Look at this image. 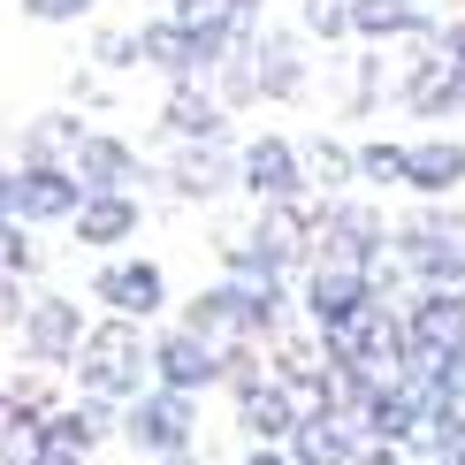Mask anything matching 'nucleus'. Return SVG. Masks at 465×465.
I'll use <instances>...</instances> for the list:
<instances>
[{"label":"nucleus","mask_w":465,"mask_h":465,"mask_svg":"<svg viewBox=\"0 0 465 465\" xmlns=\"http://www.w3.org/2000/svg\"><path fill=\"white\" fill-rule=\"evenodd\" d=\"M69 374H76V390L84 397H107V404H130L145 390V374H153V343L138 336V321H100V328H84V343H76V359H69Z\"/></svg>","instance_id":"f257e3e1"},{"label":"nucleus","mask_w":465,"mask_h":465,"mask_svg":"<svg viewBox=\"0 0 465 465\" xmlns=\"http://www.w3.org/2000/svg\"><path fill=\"white\" fill-rule=\"evenodd\" d=\"M138 46H145V62L168 69V76H206V69L229 62V46H244V31H191L176 15H161V24L138 31Z\"/></svg>","instance_id":"f03ea898"},{"label":"nucleus","mask_w":465,"mask_h":465,"mask_svg":"<svg viewBox=\"0 0 465 465\" xmlns=\"http://www.w3.org/2000/svg\"><path fill=\"white\" fill-rule=\"evenodd\" d=\"M123 435L153 458H183L191 450V390H168V381L161 390H138L130 412H123Z\"/></svg>","instance_id":"7ed1b4c3"},{"label":"nucleus","mask_w":465,"mask_h":465,"mask_svg":"<svg viewBox=\"0 0 465 465\" xmlns=\"http://www.w3.org/2000/svg\"><path fill=\"white\" fill-rule=\"evenodd\" d=\"M374 298H381L374 275L351 267V260H321L313 275H305V321H313L321 336H328V328H343V321H359Z\"/></svg>","instance_id":"20e7f679"},{"label":"nucleus","mask_w":465,"mask_h":465,"mask_svg":"<svg viewBox=\"0 0 465 465\" xmlns=\"http://www.w3.org/2000/svg\"><path fill=\"white\" fill-rule=\"evenodd\" d=\"M24 351L38 359V366H69L76 359V343H84V305L76 298H62V290H46V298H24Z\"/></svg>","instance_id":"39448f33"},{"label":"nucleus","mask_w":465,"mask_h":465,"mask_svg":"<svg viewBox=\"0 0 465 465\" xmlns=\"http://www.w3.org/2000/svg\"><path fill=\"white\" fill-rule=\"evenodd\" d=\"M76 199H84V183H76L62 161H24V168H8V214H15V222H69Z\"/></svg>","instance_id":"423d86ee"},{"label":"nucleus","mask_w":465,"mask_h":465,"mask_svg":"<svg viewBox=\"0 0 465 465\" xmlns=\"http://www.w3.org/2000/svg\"><path fill=\"white\" fill-rule=\"evenodd\" d=\"M237 183L252 191V199H267V206L305 199V161H298V145H282V138H252V145L237 153Z\"/></svg>","instance_id":"0eeeda50"},{"label":"nucleus","mask_w":465,"mask_h":465,"mask_svg":"<svg viewBox=\"0 0 465 465\" xmlns=\"http://www.w3.org/2000/svg\"><path fill=\"white\" fill-rule=\"evenodd\" d=\"M222 374H229V351L199 328H176V336L153 343V381H168V390H206Z\"/></svg>","instance_id":"6e6552de"},{"label":"nucleus","mask_w":465,"mask_h":465,"mask_svg":"<svg viewBox=\"0 0 465 465\" xmlns=\"http://www.w3.org/2000/svg\"><path fill=\"white\" fill-rule=\"evenodd\" d=\"M92 298H100L107 313H123V321H145V313L168 305V275L153 260H114V267L92 275Z\"/></svg>","instance_id":"1a4fd4ad"},{"label":"nucleus","mask_w":465,"mask_h":465,"mask_svg":"<svg viewBox=\"0 0 465 465\" xmlns=\"http://www.w3.org/2000/svg\"><path fill=\"white\" fill-rule=\"evenodd\" d=\"M100 435H107V397H84V404H54V412H38V442H46L54 465H84Z\"/></svg>","instance_id":"9d476101"},{"label":"nucleus","mask_w":465,"mask_h":465,"mask_svg":"<svg viewBox=\"0 0 465 465\" xmlns=\"http://www.w3.org/2000/svg\"><path fill=\"white\" fill-rule=\"evenodd\" d=\"M62 168H69L84 191H130V176H145L138 153H130L123 138H107V130H76V145H69Z\"/></svg>","instance_id":"9b49d317"},{"label":"nucleus","mask_w":465,"mask_h":465,"mask_svg":"<svg viewBox=\"0 0 465 465\" xmlns=\"http://www.w3.org/2000/svg\"><path fill=\"white\" fill-rule=\"evenodd\" d=\"M404 267H412L428 290H465V244L435 222H412L404 229Z\"/></svg>","instance_id":"f8f14e48"},{"label":"nucleus","mask_w":465,"mask_h":465,"mask_svg":"<svg viewBox=\"0 0 465 465\" xmlns=\"http://www.w3.org/2000/svg\"><path fill=\"white\" fill-rule=\"evenodd\" d=\"M69 229H76V244L114 252L123 237H138V199H130V191H84L76 214H69Z\"/></svg>","instance_id":"ddd939ff"},{"label":"nucleus","mask_w":465,"mask_h":465,"mask_svg":"<svg viewBox=\"0 0 465 465\" xmlns=\"http://www.w3.org/2000/svg\"><path fill=\"white\" fill-rule=\"evenodd\" d=\"M404 336H412V351L465 343V290H420V305L404 313Z\"/></svg>","instance_id":"4468645a"},{"label":"nucleus","mask_w":465,"mask_h":465,"mask_svg":"<svg viewBox=\"0 0 465 465\" xmlns=\"http://www.w3.org/2000/svg\"><path fill=\"white\" fill-rule=\"evenodd\" d=\"M290 465H351V435L336 412H298L290 428Z\"/></svg>","instance_id":"2eb2a0df"},{"label":"nucleus","mask_w":465,"mask_h":465,"mask_svg":"<svg viewBox=\"0 0 465 465\" xmlns=\"http://www.w3.org/2000/svg\"><path fill=\"white\" fill-rule=\"evenodd\" d=\"M404 183L412 191H458L465 183V145L458 138H435V145H404Z\"/></svg>","instance_id":"dca6fc26"},{"label":"nucleus","mask_w":465,"mask_h":465,"mask_svg":"<svg viewBox=\"0 0 465 465\" xmlns=\"http://www.w3.org/2000/svg\"><path fill=\"white\" fill-rule=\"evenodd\" d=\"M183 328H199V336H214L222 351H237V343H252V321H244V305H237V290H206V298H191V313Z\"/></svg>","instance_id":"f3484780"},{"label":"nucleus","mask_w":465,"mask_h":465,"mask_svg":"<svg viewBox=\"0 0 465 465\" xmlns=\"http://www.w3.org/2000/svg\"><path fill=\"white\" fill-rule=\"evenodd\" d=\"M351 31L359 38H428V8L420 0H351Z\"/></svg>","instance_id":"a211bd4d"},{"label":"nucleus","mask_w":465,"mask_h":465,"mask_svg":"<svg viewBox=\"0 0 465 465\" xmlns=\"http://www.w3.org/2000/svg\"><path fill=\"white\" fill-rule=\"evenodd\" d=\"M161 123L176 130L183 145H199V138H222V100H206L191 76H176V92H168V107H161Z\"/></svg>","instance_id":"6ab92c4d"},{"label":"nucleus","mask_w":465,"mask_h":465,"mask_svg":"<svg viewBox=\"0 0 465 465\" xmlns=\"http://www.w3.org/2000/svg\"><path fill=\"white\" fill-rule=\"evenodd\" d=\"M252 92H267V100H290V92L305 84V62H298V46L290 38H260V54H252Z\"/></svg>","instance_id":"aec40b11"},{"label":"nucleus","mask_w":465,"mask_h":465,"mask_svg":"<svg viewBox=\"0 0 465 465\" xmlns=\"http://www.w3.org/2000/svg\"><path fill=\"white\" fill-rule=\"evenodd\" d=\"M450 107H465V76L442 54H428V69L412 76V114H450Z\"/></svg>","instance_id":"412c9836"},{"label":"nucleus","mask_w":465,"mask_h":465,"mask_svg":"<svg viewBox=\"0 0 465 465\" xmlns=\"http://www.w3.org/2000/svg\"><path fill=\"white\" fill-rule=\"evenodd\" d=\"M222 183H229L222 153H214V138H199V145H191L183 161H176V191H183V199H214Z\"/></svg>","instance_id":"4be33fe9"},{"label":"nucleus","mask_w":465,"mask_h":465,"mask_svg":"<svg viewBox=\"0 0 465 465\" xmlns=\"http://www.w3.org/2000/svg\"><path fill=\"white\" fill-rule=\"evenodd\" d=\"M76 114H38V123L24 130V161H69V145H76Z\"/></svg>","instance_id":"5701e85b"},{"label":"nucleus","mask_w":465,"mask_h":465,"mask_svg":"<svg viewBox=\"0 0 465 465\" xmlns=\"http://www.w3.org/2000/svg\"><path fill=\"white\" fill-rule=\"evenodd\" d=\"M298 161H305V183H321V191H336V183H351L359 176V153H343V145H305L298 153Z\"/></svg>","instance_id":"b1692460"},{"label":"nucleus","mask_w":465,"mask_h":465,"mask_svg":"<svg viewBox=\"0 0 465 465\" xmlns=\"http://www.w3.org/2000/svg\"><path fill=\"white\" fill-rule=\"evenodd\" d=\"M412 366L435 381L442 397H458V404H465V343H450V351H412Z\"/></svg>","instance_id":"393cba45"},{"label":"nucleus","mask_w":465,"mask_h":465,"mask_svg":"<svg viewBox=\"0 0 465 465\" xmlns=\"http://www.w3.org/2000/svg\"><path fill=\"white\" fill-rule=\"evenodd\" d=\"M24 229H31V222H15L8 206H0V275H31V260H38V252H31V237H24Z\"/></svg>","instance_id":"a878e982"},{"label":"nucleus","mask_w":465,"mask_h":465,"mask_svg":"<svg viewBox=\"0 0 465 465\" xmlns=\"http://www.w3.org/2000/svg\"><path fill=\"white\" fill-rule=\"evenodd\" d=\"M359 176L366 183H404V145H359Z\"/></svg>","instance_id":"bb28decb"},{"label":"nucleus","mask_w":465,"mask_h":465,"mask_svg":"<svg viewBox=\"0 0 465 465\" xmlns=\"http://www.w3.org/2000/svg\"><path fill=\"white\" fill-rule=\"evenodd\" d=\"M92 62H100V69H138L145 46H138V31H107L100 46H92Z\"/></svg>","instance_id":"cd10ccee"},{"label":"nucleus","mask_w":465,"mask_h":465,"mask_svg":"<svg viewBox=\"0 0 465 465\" xmlns=\"http://www.w3.org/2000/svg\"><path fill=\"white\" fill-rule=\"evenodd\" d=\"M305 24H313L321 38H336V31H351V0H305Z\"/></svg>","instance_id":"c85d7f7f"},{"label":"nucleus","mask_w":465,"mask_h":465,"mask_svg":"<svg viewBox=\"0 0 465 465\" xmlns=\"http://www.w3.org/2000/svg\"><path fill=\"white\" fill-rule=\"evenodd\" d=\"M84 8H92V0H24V15H31V24H76Z\"/></svg>","instance_id":"c756f323"},{"label":"nucleus","mask_w":465,"mask_h":465,"mask_svg":"<svg viewBox=\"0 0 465 465\" xmlns=\"http://www.w3.org/2000/svg\"><path fill=\"white\" fill-rule=\"evenodd\" d=\"M359 465H404V442H390V435H374V442H366V450H359Z\"/></svg>","instance_id":"7c9ffc66"},{"label":"nucleus","mask_w":465,"mask_h":465,"mask_svg":"<svg viewBox=\"0 0 465 465\" xmlns=\"http://www.w3.org/2000/svg\"><path fill=\"white\" fill-rule=\"evenodd\" d=\"M435 54H442V62H450V69L465 76V24H450V31H442V46H435Z\"/></svg>","instance_id":"2f4dec72"},{"label":"nucleus","mask_w":465,"mask_h":465,"mask_svg":"<svg viewBox=\"0 0 465 465\" xmlns=\"http://www.w3.org/2000/svg\"><path fill=\"white\" fill-rule=\"evenodd\" d=\"M15 420H38V412H24V404H15L8 390H0V435H8V428H15Z\"/></svg>","instance_id":"473e14b6"},{"label":"nucleus","mask_w":465,"mask_h":465,"mask_svg":"<svg viewBox=\"0 0 465 465\" xmlns=\"http://www.w3.org/2000/svg\"><path fill=\"white\" fill-rule=\"evenodd\" d=\"M244 465H290V458H282V450H267V442H260V450H252Z\"/></svg>","instance_id":"72a5a7b5"},{"label":"nucleus","mask_w":465,"mask_h":465,"mask_svg":"<svg viewBox=\"0 0 465 465\" xmlns=\"http://www.w3.org/2000/svg\"><path fill=\"white\" fill-rule=\"evenodd\" d=\"M229 8H237V15H244V24H252V15H260V0H229Z\"/></svg>","instance_id":"f704fd0d"},{"label":"nucleus","mask_w":465,"mask_h":465,"mask_svg":"<svg viewBox=\"0 0 465 465\" xmlns=\"http://www.w3.org/2000/svg\"><path fill=\"white\" fill-rule=\"evenodd\" d=\"M442 465H465V442H450V450H442Z\"/></svg>","instance_id":"c9c22d12"},{"label":"nucleus","mask_w":465,"mask_h":465,"mask_svg":"<svg viewBox=\"0 0 465 465\" xmlns=\"http://www.w3.org/2000/svg\"><path fill=\"white\" fill-rule=\"evenodd\" d=\"M0 206H8V168H0Z\"/></svg>","instance_id":"e433bc0d"},{"label":"nucleus","mask_w":465,"mask_h":465,"mask_svg":"<svg viewBox=\"0 0 465 465\" xmlns=\"http://www.w3.org/2000/svg\"><path fill=\"white\" fill-rule=\"evenodd\" d=\"M31 465H54V458H31Z\"/></svg>","instance_id":"4c0bfd02"}]
</instances>
